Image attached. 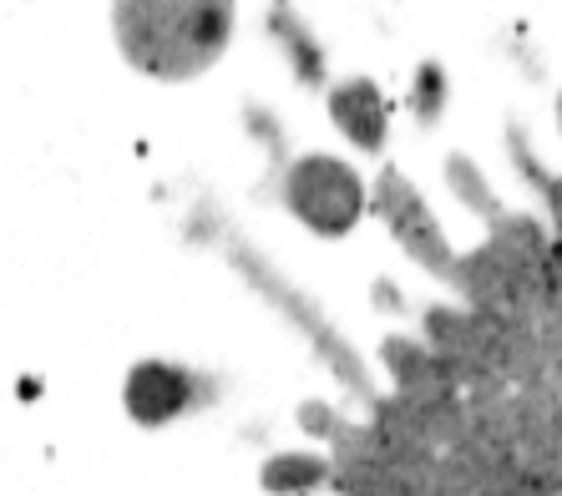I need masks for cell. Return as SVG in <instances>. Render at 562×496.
Segmentation results:
<instances>
[{"label": "cell", "instance_id": "1", "mask_svg": "<svg viewBox=\"0 0 562 496\" xmlns=\"http://www.w3.org/2000/svg\"><path fill=\"white\" fill-rule=\"evenodd\" d=\"M112 36L137 71L188 81L234 36V0H112Z\"/></svg>", "mask_w": 562, "mask_h": 496}, {"label": "cell", "instance_id": "2", "mask_svg": "<svg viewBox=\"0 0 562 496\" xmlns=\"http://www.w3.org/2000/svg\"><path fill=\"white\" fill-rule=\"evenodd\" d=\"M284 198L314 234H329V238L355 228L360 208H366V188H360L355 168H345L340 157H300L289 168Z\"/></svg>", "mask_w": 562, "mask_h": 496}, {"label": "cell", "instance_id": "3", "mask_svg": "<svg viewBox=\"0 0 562 496\" xmlns=\"http://www.w3.org/2000/svg\"><path fill=\"white\" fill-rule=\"evenodd\" d=\"M380 213L391 218V228H395V238L406 244V253H416L426 269H441V274L451 269V248L441 244V228L431 223L426 203L411 193L406 178H395V172L380 178Z\"/></svg>", "mask_w": 562, "mask_h": 496}, {"label": "cell", "instance_id": "4", "mask_svg": "<svg viewBox=\"0 0 562 496\" xmlns=\"http://www.w3.org/2000/svg\"><path fill=\"white\" fill-rule=\"evenodd\" d=\"M193 395H198V380L178 365H162V360L137 365L127 380V410H132V420H143V426L172 420L178 410L193 405Z\"/></svg>", "mask_w": 562, "mask_h": 496}, {"label": "cell", "instance_id": "5", "mask_svg": "<svg viewBox=\"0 0 562 496\" xmlns=\"http://www.w3.org/2000/svg\"><path fill=\"white\" fill-rule=\"evenodd\" d=\"M329 117H335V127L355 147L380 153V143H385V102H380L375 81H345V87H335L329 92Z\"/></svg>", "mask_w": 562, "mask_h": 496}, {"label": "cell", "instance_id": "6", "mask_svg": "<svg viewBox=\"0 0 562 496\" xmlns=\"http://www.w3.org/2000/svg\"><path fill=\"white\" fill-rule=\"evenodd\" d=\"M269 26H274L279 46L294 56V71H300V81L319 87V81H325V61H319V52H314V36L300 26V15L289 11V5H274V11H269Z\"/></svg>", "mask_w": 562, "mask_h": 496}, {"label": "cell", "instance_id": "7", "mask_svg": "<svg viewBox=\"0 0 562 496\" xmlns=\"http://www.w3.org/2000/svg\"><path fill=\"white\" fill-rule=\"evenodd\" d=\"M319 476H325V466L314 456H279L263 466V486L269 492H300V486H314Z\"/></svg>", "mask_w": 562, "mask_h": 496}, {"label": "cell", "instance_id": "8", "mask_svg": "<svg viewBox=\"0 0 562 496\" xmlns=\"http://www.w3.org/2000/svg\"><path fill=\"white\" fill-rule=\"evenodd\" d=\"M441 97H446V81L436 66H420V77H416V97H411V106H416L420 117H436L441 112Z\"/></svg>", "mask_w": 562, "mask_h": 496}]
</instances>
